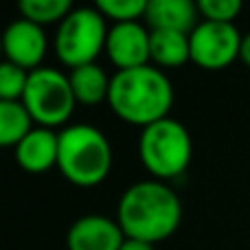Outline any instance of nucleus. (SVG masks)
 <instances>
[{"label": "nucleus", "mask_w": 250, "mask_h": 250, "mask_svg": "<svg viewBox=\"0 0 250 250\" xmlns=\"http://www.w3.org/2000/svg\"><path fill=\"white\" fill-rule=\"evenodd\" d=\"M242 38L235 24L202 20L189 35L191 62L207 70L226 68L239 57Z\"/></svg>", "instance_id": "0eeeda50"}, {"label": "nucleus", "mask_w": 250, "mask_h": 250, "mask_svg": "<svg viewBox=\"0 0 250 250\" xmlns=\"http://www.w3.org/2000/svg\"><path fill=\"white\" fill-rule=\"evenodd\" d=\"M105 18L97 7L73 9L62 20L55 33V53L62 64L70 70L86 64H95V60L105 51L108 40Z\"/></svg>", "instance_id": "39448f33"}, {"label": "nucleus", "mask_w": 250, "mask_h": 250, "mask_svg": "<svg viewBox=\"0 0 250 250\" xmlns=\"http://www.w3.org/2000/svg\"><path fill=\"white\" fill-rule=\"evenodd\" d=\"M29 75V70L11 62H0V101H22Z\"/></svg>", "instance_id": "a211bd4d"}, {"label": "nucleus", "mask_w": 250, "mask_h": 250, "mask_svg": "<svg viewBox=\"0 0 250 250\" xmlns=\"http://www.w3.org/2000/svg\"><path fill=\"white\" fill-rule=\"evenodd\" d=\"M33 129V119L22 101H0V147H13Z\"/></svg>", "instance_id": "2eb2a0df"}, {"label": "nucleus", "mask_w": 250, "mask_h": 250, "mask_svg": "<svg viewBox=\"0 0 250 250\" xmlns=\"http://www.w3.org/2000/svg\"><path fill=\"white\" fill-rule=\"evenodd\" d=\"M97 9L105 20H112L114 24L138 22V18H145L147 0H99Z\"/></svg>", "instance_id": "f3484780"}, {"label": "nucleus", "mask_w": 250, "mask_h": 250, "mask_svg": "<svg viewBox=\"0 0 250 250\" xmlns=\"http://www.w3.org/2000/svg\"><path fill=\"white\" fill-rule=\"evenodd\" d=\"M0 57H2V40H0Z\"/></svg>", "instance_id": "4be33fe9"}, {"label": "nucleus", "mask_w": 250, "mask_h": 250, "mask_svg": "<svg viewBox=\"0 0 250 250\" xmlns=\"http://www.w3.org/2000/svg\"><path fill=\"white\" fill-rule=\"evenodd\" d=\"M198 4L191 0H147V11L143 20L149 31H178L191 35L200 24Z\"/></svg>", "instance_id": "f8f14e48"}, {"label": "nucleus", "mask_w": 250, "mask_h": 250, "mask_svg": "<svg viewBox=\"0 0 250 250\" xmlns=\"http://www.w3.org/2000/svg\"><path fill=\"white\" fill-rule=\"evenodd\" d=\"M18 9L24 20L44 29L46 24H62V20L73 11V4L70 0H22Z\"/></svg>", "instance_id": "dca6fc26"}, {"label": "nucleus", "mask_w": 250, "mask_h": 250, "mask_svg": "<svg viewBox=\"0 0 250 250\" xmlns=\"http://www.w3.org/2000/svg\"><path fill=\"white\" fill-rule=\"evenodd\" d=\"M198 11L202 16V20L233 24L235 18L242 11V2L239 0H200Z\"/></svg>", "instance_id": "6ab92c4d"}, {"label": "nucleus", "mask_w": 250, "mask_h": 250, "mask_svg": "<svg viewBox=\"0 0 250 250\" xmlns=\"http://www.w3.org/2000/svg\"><path fill=\"white\" fill-rule=\"evenodd\" d=\"M239 60L246 66H250V31L242 38V51H239Z\"/></svg>", "instance_id": "412c9836"}, {"label": "nucleus", "mask_w": 250, "mask_h": 250, "mask_svg": "<svg viewBox=\"0 0 250 250\" xmlns=\"http://www.w3.org/2000/svg\"><path fill=\"white\" fill-rule=\"evenodd\" d=\"M68 82H70V88H73V95L77 99V104L99 105L101 101H108L112 77H108L101 66L86 64V66H79V68L70 70Z\"/></svg>", "instance_id": "4468645a"}, {"label": "nucleus", "mask_w": 250, "mask_h": 250, "mask_svg": "<svg viewBox=\"0 0 250 250\" xmlns=\"http://www.w3.org/2000/svg\"><path fill=\"white\" fill-rule=\"evenodd\" d=\"M57 169L77 187H97L112 169V147L101 129L86 123L68 125L60 132Z\"/></svg>", "instance_id": "7ed1b4c3"}, {"label": "nucleus", "mask_w": 250, "mask_h": 250, "mask_svg": "<svg viewBox=\"0 0 250 250\" xmlns=\"http://www.w3.org/2000/svg\"><path fill=\"white\" fill-rule=\"evenodd\" d=\"M105 53L119 70H132L149 64V29L141 22H123L108 31Z\"/></svg>", "instance_id": "1a4fd4ad"}, {"label": "nucleus", "mask_w": 250, "mask_h": 250, "mask_svg": "<svg viewBox=\"0 0 250 250\" xmlns=\"http://www.w3.org/2000/svg\"><path fill=\"white\" fill-rule=\"evenodd\" d=\"M22 105L31 114L38 127L55 129L68 123L73 117L77 99L73 95L68 75L55 68H38L29 75Z\"/></svg>", "instance_id": "423d86ee"}, {"label": "nucleus", "mask_w": 250, "mask_h": 250, "mask_svg": "<svg viewBox=\"0 0 250 250\" xmlns=\"http://www.w3.org/2000/svg\"><path fill=\"white\" fill-rule=\"evenodd\" d=\"M60 134L48 127H33L16 147V160L24 171L44 173L57 167Z\"/></svg>", "instance_id": "9b49d317"}, {"label": "nucleus", "mask_w": 250, "mask_h": 250, "mask_svg": "<svg viewBox=\"0 0 250 250\" xmlns=\"http://www.w3.org/2000/svg\"><path fill=\"white\" fill-rule=\"evenodd\" d=\"M0 40H2V55L7 62L29 70V73L42 68L40 64H42L48 46L42 26L20 18L4 29Z\"/></svg>", "instance_id": "6e6552de"}, {"label": "nucleus", "mask_w": 250, "mask_h": 250, "mask_svg": "<svg viewBox=\"0 0 250 250\" xmlns=\"http://www.w3.org/2000/svg\"><path fill=\"white\" fill-rule=\"evenodd\" d=\"M182 220L180 198L163 180H143L127 187L119 200L117 222L127 239L158 244L171 237Z\"/></svg>", "instance_id": "f257e3e1"}, {"label": "nucleus", "mask_w": 250, "mask_h": 250, "mask_svg": "<svg viewBox=\"0 0 250 250\" xmlns=\"http://www.w3.org/2000/svg\"><path fill=\"white\" fill-rule=\"evenodd\" d=\"M138 154L151 176L158 180H169L180 176L189 167L193 156V141L185 125L167 117L143 127Z\"/></svg>", "instance_id": "20e7f679"}, {"label": "nucleus", "mask_w": 250, "mask_h": 250, "mask_svg": "<svg viewBox=\"0 0 250 250\" xmlns=\"http://www.w3.org/2000/svg\"><path fill=\"white\" fill-rule=\"evenodd\" d=\"M125 235L117 220L105 215H83L68 229V250H119Z\"/></svg>", "instance_id": "9d476101"}, {"label": "nucleus", "mask_w": 250, "mask_h": 250, "mask_svg": "<svg viewBox=\"0 0 250 250\" xmlns=\"http://www.w3.org/2000/svg\"><path fill=\"white\" fill-rule=\"evenodd\" d=\"M191 60L189 35L178 31H149V62L156 68H176Z\"/></svg>", "instance_id": "ddd939ff"}, {"label": "nucleus", "mask_w": 250, "mask_h": 250, "mask_svg": "<svg viewBox=\"0 0 250 250\" xmlns=\"http://www.w3.org/2000/svg\"><path fill=\"white\" fill-rule=\"evenodd\" d=\"M108 105L129 125H147L169 117L173 105V83L160 68L147 64L132 70H117L110 82Z\"/></svg>", "instance_id": "f03ea898"}, {"label": "nucleus", "mask_w": 250, "mask_h": 250, "mask_svg": "<svg viewBox=\"0 0 250 250\" xmlns=\"http://www.w3.org/2000/svg\"><path fill=\"white\" fill-rule=\"evenodd\" d=\"M119 250H154V246H151V244H147V242H138V239H127V237H125L123 246Z\"/></svg>", "instance_id": "aec40b11"}]
</instances>
